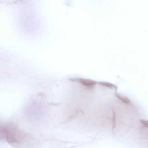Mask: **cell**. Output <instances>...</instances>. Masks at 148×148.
Masks as SVG:
<instances>
[{"mask_svg": "<svg viewBox=\"0 0 148 148\" xmlns=\"http://www.w3.org/2000/svg\"><path fill=\"white\" fill-rule=\"evenodd\" d=\"M71 80L79 82L83 85L88 87L92 86L97 84V82L94 81L82 78L73 79Z\"/></svg>", "mask_w": 148, "mask_h": 148, "instance_id": "cell-2", "label": "cell"}, {"mask_svg": "<svg viewBox=\"0 0 148 148\" xmlns=\"http://www.w3.org/2000/svg\"><path fill=\"white\" fill-rule=\"evenodd\" d=\"M99 84L101 85L106 86L110 88H115L116 89L117 88L116 86L115 85L106 82H100L99 83Z\"/></svg>", "mask_w": 148, "mask_h": 148, "instance_id": "cell-4", "label": "cell"}, {"mask_svg": "<svg viewBox=\"0 0 148 148\" xmlns=\"http://www.w3.org/2000/svg\"><path fill=\"white\" fill-rule=\"evenodd\" d=\"M1 132L3 137L10 143H19L25 136L23 132L11 125L3 126L1 127Z\"/></svg>", "mask_w": 148, "mask_h": 148, "instance_id": "cell-1", "label": "cell"}, {"mask_svg": "<svg viewBox=\"0 0 148 148\" xmlns=\"http://www.w3.org/2000/svg\"><path fill=\"white\" fill-rule=\"evenodd\" d=\"M116 95L120 100H121V101L124 103L128 104L130 103V100L127 98L123 97L117 94H116Z\"/></svg>", "mask_w": 148, "mask_h": 148, "instance_id": "cell-3", "label": "cell"}]
</instances>
